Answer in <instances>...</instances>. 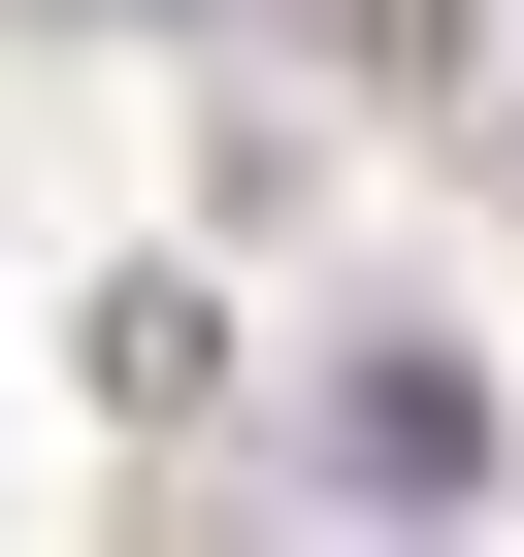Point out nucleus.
<instances>
[{
    "instance_id": "f257e3e1",
    "label": "nucleus",
    "mask_w": 524,
    "mask_h": 557,
    "mask_svg": "<svg viewBox=\"0 0 524 557\" xmlns=\"http://www.w3.org/2000/svg\"><path fill=\"white\" fill-rule=\"evenodd\" d=\"M328 459H361V524H459V492H491V361H426V329L328 361Z\"/></svg>"
}]
</instances>
